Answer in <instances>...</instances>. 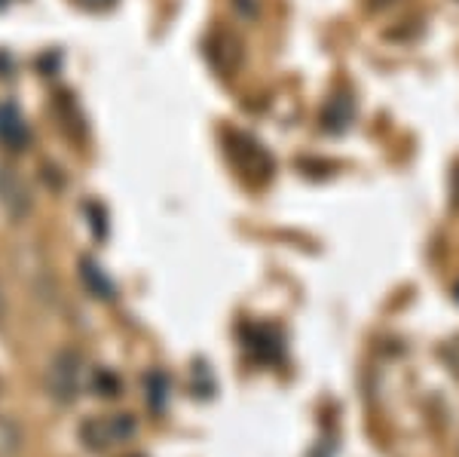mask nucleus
Returning <instances> with one entry per match:
<instances>
[{
  "label": "nucleus",
  "mask_w": 459,
  "mask_h": 457,
  "mask_svg": "<svg viewBox=\"0 0 459 457\" xmlns=\"http://www.w3.org/2000/svg\"><path fill=\"white\" fill-rule=\"evenodd\" d=\"M74 4L83 6V10H89V13H105L117 4V0H74Z\"/></svg>",
  "instance_id": "obj_9"
},
{
  "label": "nucleus",
  "mask_w": 459,
  "mask_h": 457,
  "mask_svg": "<svg viewBox=\"0 0 459 457\" xmlns=\"http://www.w3.org/2000/svg\"><path fill=\"white\" fill-rule=\"evenodd\" d=\"M227 151L233 157V163L239 166V172L251 181H266L273 175V160L257 142H251L246 136H227Z\"/></svg>",
  "instance_id": "obj_3"
},
{
  "label": "nucleus",
  "mask_w": 459,
  "mask_h": 457,
  "mask_svg": "<svg viewBox=\"0 0 459 457\" xmlns=\"http://www.w3.org/2000/svg\"><path fill=\"white\" fill-rule=\"evenodd\" d=\"M83 384H86L83 356H80L77 350L56 353L53 363H49V372H47V387H49V393H53V400L68 405L80 396Z\"/></svg>",
  "instance_id": "obj_1"
},
{
  "label": "nucleus",
  "mask_w": 459,
  "mask_h": 457,
  "mask_svg": "<svg viewBox=\"0 0 459 457\" xmlns=\"http://www.w3.org/2000/svg\"><path fill=\"white\" fill-rule=\"evenodd\" d=\"M34 197L28 188L25 175L13 166H0V209L6 212L13 221H22L31 212Z\"/></svg>",
  "instance_id": "obj_4"
},
{
  "label": "nucleus",
  "mask_w": 459,
  "mask_h": 457,
  "mask_svg": "<svg viewBox=\"0 0 459 457\" xmlns=\"http://www.w3.org/2000/svg\"><path fill=\"white\" fill-rule=\"evenodd\" d=\"M0 145L13 154L25 151L31 145V127L13 101H0Z\"/></svg>",
  "instance_id": "obj_5"
},
{
  "label": "nucleus",
  "mask_w": 459,
  "mask_h": 457,
  "mask_svg": "<svg viewBox=\"0 0 459 457\" xmlns=\"http://www.w3.org/2000/svg\"><path fill=\"white\" fill-rule=\"evenodd\" d=\"M6 316V298H4V289H0V320Z\"/></svg>",
  "instance_id": "obj_10"
},
{
  "label": "nucleus",
  "mask_w": 459,
  "mask_h": 457,
  "mask_svg": "<svg viewBox=\"0 0 459 457\" xmlns=\"http://www.w3.org/2000/svg\"><path fill=\"white\" fill-rule=\"evenodd\" d=\"M80 268H83V279H86L89 292H92L95 298H105V301L114 298V283L105 277L101 264H95L92 258H83V261H80Z\"/></svg>",
  "instance_id": "obj_7"
},
{
  "label": "nucleus",
  "mask_w": 459,
  "mask_h": 457,
  "mask_svg": "<svg viewBox=\"0 0 459 457\" xmlns=\"http://www.w3.org/2000/svg\"><path fill=\"white\" fill-rule=\"evenodd\" d=\"M16 448H19V430L10 421H4V417H0V457L13 454Z\"/></svg>",
  "instance_id": "obj_8"
},
{
  "label": "nucleus",
  "mask_w": 459,
  "mask_h": 457,
  "mask_svg": "<svg viewBox=\"0 0 459 457\" xmlns=\"http://www.w3.org/2000/svg\"><path fill=\"white\" fill-rule=\"evenodd\" d=\"M352 99L350 95H334V99L325 105L322 110V123H325V129H331V132H340V129H346L350 127V120H352Z\"/></svg>",
  "instance_id": "obj_6"
},
{
  "label": "nucleus",
  "mask_w": 459,
  "mask_h": 457,
  "mask_svg": "<svg viewBox=\"0 0 459 457\" xmlns=\"http://www.w3.org/2000/svg\"><path fill=\"white\" fill-rule=\"evenodd\" d=\"M135 436V421L129 415H105V417H89L80 426V439L92 452H108V448L120 445V442Z\"/></svg>",
  "instance_id": "obj_2"
}]
</instances>
